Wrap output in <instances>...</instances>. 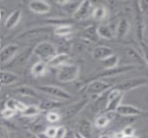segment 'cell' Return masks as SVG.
<instances>
[{
  "mask_svg": "<svg viewBox=\"0 0 148 138\" xmlns=\"http://www.w3.org/2000/svg\"><path fill=\"white\" fill-rule=\"evenodd\" d=\"M123 97H124V92H121L120 95H118L114 99L109 100L108 103V105H107V108H106L105 111H108V112H116L117 109L121 105V101L123 99Z\"/></svg>",
  "mask_w": 148,
  "mask_h": 138,
  "instance_id": "cell-30",
  "label": "cell"
},
{
  "mask_svg": "<svg viewBox=\"0 0 148 138\" xmlns=\"http://www.w3.org/2000/svg\"><path fill=\"white\" fill-rule=\"evenodd\" d=\"M26 105H24L23 102L19 101L16 99H13V98H10L7 99L6 103H5V108L10 109L12 111H14L15 112H23L24 111V109L26 108Z\"/></svg>",
  "mask_w": 148,
  "mask_h": 138,
  "instance_id": "cell-26",
  "label": "cell"
},
{
  "mask_svg": "<svg viewBox=\"0 0 148 138\" xmlns=\"http://www.w3.org/2000/svg\"><path fill=\"white\" fill-rule=\"evenodd\" d=\"M93 18L96 21H102L108 16V10L104 6H98L94 8L92 13Z\"/></svg>",
  "mask_w": 148,
  "mask_h": 138,
  "instance_id": "cell-35",
  "label": "cell"
},
{
  "mask_svg": "<svg viewBox=\"0 0 148 138\" xmlns=\"http://www.w3.org/2000/svg\"><path fill=\"white\" fill-rule=\"evenodd\" d=\"M94 10L90 1H82L75 12L73 14V18L76 21H83L92 15Z\"/></svg>",
  "mask_w": 148,
  "mask_h": 138,
  "instance_id": "cell-7",
  "label": "cell"
},
{
  "mask_svg": "<svg viewBox=\"0 0 148 138\" xmlns=\"http://www.w3.org/2000/svg\"><path fill=\"white\" fill-rule=\"evenodd\" d=\"M37 89L51 97H54L61 100H69L72 99V95L66 90L53 85H42L37 87Z\"/></svg>",
  "mask_w": 148,
  "mask_h": 138,
  "instance_id": "cell-4",
  "label": "cell"
},
{
  "mask_svg": "<svg viewBox=\"0 0 148 138\" xmlns=\"http://www.w3.org/2000/svg\"><path fill=\"white\" fill-rule=\"evenodd\" d=\"M120 138H139L138 137H136L135 135L134 136H121Z\"/></svg>",
  "mask_w": 148,
  "mask_h": 138,
  "instance_id": "cell-46",
  "label": "cell"
},
{
  "mask_svg": "<svg viewBox=\"0 0 148 138\" xmlns=\"http://www.w3.org/2000/svg\"><path fill=\"white\" fill-rule=\"evenodd\" d=\"M136 67H137L136 65H126V66H121V67H116L112 69H104L103 72L98 74V77L95 80H101V78H107V77L118 76L120 74L134 70Z\"/></svg>",
  "mask_w": 148,
  "mask_h": 138,
  "instance_id": "cell-8",
  "label": "cell"
},
{
  "mask_svg": "<svg viewBox=\"0 0 148 138\" xmlns=\"http://www.w3.org/2000/svg\"><path fill=\"white\" fill-rule=\"evenodd\" d=\"M69 59L70 57L67 53H57L47 62V65L49 67H60L65 64H68Z\"/></svg>",
  "mask_w": 148,
  "mask_h": 138,
  "instance_id": "cell-17",
  "label": "cell"
},
{
  "mask_svg": "<svg viewBox=\"0 0 148 138\" xmlns=\"http://www.w3.org/2000/svg\"><path fill=\"white\" fill-rule=\"evenodd\" d=\"M124 53H125L126 56L128 57L129 59H131L134 62H135V63H137L139 65H142V66L144 64H146L143 56L140 55L134 48L127 47V48H126L124 49Z\"/></svg>",
  "mask_w": 148,
  "mask_h": 138,
  "instance_id": "cell-27",
  "label": "cell"
},
{
  "mask_svg": "<svg viewBox=\"0 0 148 138\" xmlns=\"http://www.w3.org/2000/svg\"><path fill=\"white\" fill-rule=\"evenodd\" d=\"M114 54V51L111 48L107 46H98L93 49L92 56L95 60L97 61H103L106 58L109 57L110 55Z\"/></svg>",
  "mask_w": 148,
  "mask_h": 138,
  "instance_id": "cell-16",
  "label": "cell"
},
{
  "mask_svg": "<svg viewBox=\"0 0 148 138\" xmlns=\"http://www.w3.org/2000/svg\"><path fill=\"white\" fill-rule=\"evenodd\" d=\"M114 112H108V111H105L104 113H101L100 116H98L95 119V125L99 128V129H103L105 127H107L110 122L112 121L113 119V114Z\"/></svg>",
  "mask_w": 148,
  "mask_h": 138,
  "instance_id": "cell-23",
  "label": "cell"
},
{
  "mask_svg": "<svg viewBox=\"0 0 148 138\" xmlns=\"http://www.w3.org/2000/svg\"><path fill=\"white\" fill-rule=\"evenodd\" d=\"M36 138H52V137H49L45 132L38 133V134H36Z\"/></svg>",
  "mask_w": 148,
  "mask_h": 138,
  "instance_id": "cell-44",
  "label": "cell"
},
{
  "mask_svg": "<svg viewBox=\"0 0 148 138\" xmlns=\"http://www.w3.org/2000/svg\"><path fill=\"white\" fill-rule=\"evenodd\" d=\"M57 53V48L49 41H42L33 48L32 51L34 55L45 62H48Z\"/></svg>",
  "mask_w": 148,
  "mask_h": 138,
  "instance_id": "cell-1",
  "label": "cell"
},
{
  "mask_svg": "<svg viewBox=\"0 0 148 138\" xmlns=\"http://www.w3.org/2000/svg\"><path fill=\"white\" fill-rule=\"evenodd\" d=\"M112 87H113L112 85L101 80H94L86 86L84 89V92L85 94L90 97H95V99L97 97L108 92Z\"/></svg>",
  "mask_w": 148,
  "mask_h": 138,
  "instance_id": "cell-3",
  "label": "cell"
},
{
  "mask_svg": "<svg viewBox=\"0 0 148 138\" xmlns=\"http://www.w3.org/2000/svg\"><path fill=\"white\" fill-rule=\"evenodd\" d=\"M63 106L62 103L57 100H44L42 101L39 108L41 109V111H52L56 109H59L60 107Z\"/></svg>",
  "mask_w": 148,
  "mask_h": 138,
  "instance_id": "cell-29",
  "label": "cell"
},
{
  "mask_svg": "<svg viewBox=\"0 0 148 138\" xmlns=\"http://www.w3.org/2000/svg\"><path fill=\"white\" fill-rule=\"evenodd\" d=\"M129 29H130V23L128 22L127 19L126 18H122L120 20V22H118L117 26H116V29H115V36L118 38V39H122L124 38L128 31H129Z\"/></svg>",
  "mask_w": 148,
  "mask_h": 138,
  "instance_id": "cell-21",
  "label": "cell"
},
{
  "mask_svg": "<svg viewBox=\"0 0 148 138\" xmlns=\"http://www.w3.org/2000/svg\"><path fill=\"white\" fill-rule=\"evenodd\" d=\"M148 84V79L146 77H137V78H131L125 80L119 83L118 85L114 86L118 90H120L121 92H128L136 88H139L140 86H147Z\"/></svg>",
  "mask_w": 148,
  "mask_h": 138,
  "instance_id": "cell-6",
  "label": "cell"
},
{
  "mask_svg": "<svg viewBox=\"0 0 148 138\" xmlns=\"http://www.w3.org/2000/svg\"><path fill=\"white\" fill-rule=\"evenodd\" d=\"M67 132H68V131L64 126L56 127V133L55 138H63L67 134Z\"/></svg>",
  "mask_w": 148,
  "mask_h": 138,
  "instance_id": "cell-39",
  "label": "cell"
},
{
  "mask_svg": "<svg viewBox=\"0 0 148 138\" xmlns=\"http://www.w3.org/2000/svg\"><path fill=\"white\" fill-rule=\"evenodd\" d=\"M57 4H59L62 8H63L68 13H71L72 15L75 12L81 2H73V1H57Z\"/></svg>",
  "mask_w": 148,
  "mask_h": 138,
  "instance_id": "cell-32",
  "label": "cell"
},
{
  "mask_svg": "<svg viewBox=\"0 0 148 138\" xmlns=\"http://www.w3.org/2000/svg\"><path fill=\"white\" fill-rule=\"evenodd\" d=\"M29 9L36 14H46L50 10V4L42 0H33L29 3Z\"/></svg>",
  "mask_w": 148,
  "mask_h": 138,
  "instance_id": "cell-13",
  "label": "cell"
},
{
  "mask_svg": "<svg viewBox=\"0 0 148 138\" xmlns=\"http://www.w3.org/2000/svg\"><path fill=\"white\" fill-rule=\"evenodd\" d=\"M73 32V28L70 24H62L56 26L54 29V33L56 35L60 37H65L71 35Z\"/></svg>",
  "mask_w": 148,
  "mask_h": 138,
  "instance_id": "cell-31",
  "label": "cell"
},
{
  "mask_svg": "<svg viewBox=\"0 0 148 138\" xmlns=\"http://www.w3.org/2000/svg\"><path fill=\"white\" fill-rule=\"evenodd\" d=\"M27 138H36V135H30L29 137H28Z\"/></svg>",
  "mask_w": 148,
  "mask_h": 138,
  "instance_id": "cell-49",
  "label": "cell"
},
{
  "mask_svg": "<svg viewBox=\"0 0 148 138\" xmlns=\"http://www.w3.org/2000/svg\"><path fill=\"white\" fill-rule=\"evenodd\" d=\"M63 138H75V132L68 131L67 134L65 135V137Z\"/></svg>",
  "mask_w": 148,
  "mask_h": 138,
  "instance_id": "cell-45",
  "label": "cell"
},
{
  "mask_svg": "<svg viewBox=\"0 0 148 138\" xmlns=\"http://www.w3.org/2000/svg\"><path fill=\"white\" fill-rule=\"evenodd\" d=\"M20 51L19 46L16 43H10L0 49V62H10Z\"/></svg>",
  "mask_w": 148,
  "mask_h": 138,
  "instance_id": "cell-9",
  "label": "cell"
},
{
  "mask_svg": "<svg viewBox=\"0 0 148 138\" xmlns=\"http://www.w3.org/2000/svg\"><path fill=\"white\" fill-rule=\"evenodd\" d=\"M1 45H2V41H1V39H0V48H1Z\"/></svg>",
  "mask_w": 148,
  "mask_h": 138,
  "instance_id": "cell-50",
  "label": "cell"
},
{
  "mask_svg": "<svg viewBox=\"0 0 148 138\" xmlns=\"http://www.w3.org/2000/svg\"><path fill=\"white\" fill-rule=\"evenodd\" d=\"M134 25H135V32H136L138 40L140 41V42L144 41V31L146 29V26L144 22L143 14L140 11L138 7L135 10Z\"/></svg>",
  "mask_w": 148,
  "mask_h": 138,
  "instance_id": "cell-11",
  "label": "cell"
},
{
  "mask_svg": "<svg viewBox=\"0 0 148 138\" xmlns=\"http://www.w3.org/2000/svg\"><path fill=\"white\" fill-rule=\"evenodd\" d=\"M46 118L48 120V122L49 123H56L58 122L60 119H61V115L59 112L57 111H49L47 116H46Z\"/></svg>",
  "mask_w": 148,
  "mask_h": 138,
  "instance_id": "cell-36",
  "label": "cell"
},
{
  "mask_svg": "<svg viewBox=\"0 0 148 138\" xmlns=\"http://www.w3.org/2000/svg\"><path fill=\"white\" fill-rule=\"evenodd\" d=\"M16 112H15L14 111L10 110V109H8V108H4L1 112H0V115L1 117L4 119V120H7V119H10L11 118H13L15 115H16Z\"/></svg>",
  "mask_w": 148,
  "mask_h": 138,
  "instance_id": "cell-37",
  "label": "cell"
},
{
  "mask_svg": "<svg viewBox=\"0 0 148 138\" xmlns=\"http://www.w3.org/2000/svg\"><path fill=\"white\" fill-rule=\"evenodd\" d=\"M97 31L100 38L111 40L115 36L114 29L108 24H101L100 26L97 27Z\"/></svg>",
  "mask_w": 148,
  "mask_h": 138,
  "instance_id": "cell-25",
  "label": "cell"
},
{
  "mask_svg": "<svg viewBox=\"0 0 148 138\" xmlns=\"http://www.w3.org/2000/svg\"><path fill=\"white\" fill-rule=\"evenodd\" d=\"M80 67L75 64H65L59 67L56 79L58 81L62 83H69L75 80L79 76Z\"/></svg>",
  "mask_w": 148,
  "mask_h": 138,
  "instance_id": "cell-2",
  "label": "cell"
},
{
  "mask_svg": "<svg viewBox=\"0 0 148 138\" xmlns=\"http://www.w3.org/2000/svg\"><path fill=\"white\" fill-rule=\"evenodd\" d=\"M98 138H111V137H110V136H108V135L104 134V135H101V136H100Z\"/></svg>",
  "mask_w": 148,
  "mask_h": 138,
  "instance_id": "cell-47",
  "label": "cell"
},
{
  "mask_svg": "<svg viewBox=\"0 0 148 138\" xmlns=\"http://www.w3.org/2000/svg\"><path fill=\"white\" fill-rule=\"evenodd\" d=\"M81 37L82 39L88 42H97L100 39V36L97 31V27L91 25V26L85 28L81 34Z\"/></svg>",
  "mask_w": 148,
  "mask_h": 138,
  "instance_id": "cell-15",
  "label": "cell"
},
{
  "mask_svg": "<svg viewBox=\"0 0 148 138\" xmlns=\"http://www.w3.org/2000/svg\"><path fill=\"white\" fill-rule=\"evenodd\" d=\"M22 17V11L19 9L15 10L12 11L9 16L5 19L4 21V28L6 29H12L15 28L20 22Z\"/></svg>",
  "mask_w": 148,
  "mask_h": 138,
  "instance_id": "cell-18",
  "label": "cell"
},
{
  "mask_svg": "<svg viewBox=\"0 0 148 138\" xmlns=\"http://www.w3.org/2000/svg\"><path fill=\"white\" fill-rule=\"evenodd\" d=\"M32 51H33V48L30 49V48H26L23 51H19L17 53V54L10 61L11 62L12 64H14L15 66H22L23 65L24 63H26L30 56V54H32Z\"/></svg>",
  "mask_w": 148,
  "mask_h": 138,
  "instance_id": "cell-20",
  "label": "cell"
},
{
  "mask_svg": "<svg viewBox=\"0 0 148 138\" xmlns=\"http://www.w3.org/2000/svg\"><path fill=\"white\" fill-rule=\"evenodd\" d=\"M76 133L85 138H93L94 130L92 123L88 119H82L78 124Z\"/></svg>",
  "mask_w": 148,
  "mask_h": 138,
  "instance_id": "cell-14",
  "label": "cell"
},
{
  "mask_svg": "<svg viewBox=\"0 0 148 138\" xmlns=\"http://www.w3.org/2000/svg\"><path fill=\"white\" fill-rule=\"evenodd\" d=\"M122 135L123 136H134L135 133V129L132 125H128L125 127L122 131Z\"/></svg>",
  "mask_w": 148,
  "mask_h": 138,
  "instance_id": "cell-41",
  "label": "cell"
},
{
  "mask_svg": "<svg viewBox=\"0 0 148 138\" xmlns=\"http://www.w3.org/2000/svg\"><path fill=\"white\" fill-rule=\"evenodd\" d=\"M41 109L37 105H27L21 114L25 118H36L41 114Z\"/></svg>",
  "mask_w": 148,
  "mask_h": 138,
  "instance_id": "cell-34",
  "label": "cell"
},
{
  "mask_svg": "<svg viewBox=\"0 0 148 138\" xmlns=\"http://www.w3.org/2000/svg\"><path fill=\"white\" fill-rule=\"evenodd\" d=\"M14 94L18 95V96H23V97H28V98H37L38 93L37 91L29 86H19L13 89L12 92Z\"/></svg>",
  "mask_w": 148,
  "mask_h": 138,
  "instance_id": "cell-19",
  "label": "cell"
},
{
  "mask_svg": "<svg viewBox=\"0 0 148 138\" xmlns=\"http://www.w3.org/2000/svg\"><path fill=\"white\" fill-rule=\"evenodd\" d=\"M49 137L52 138H55V136H56V127L55 126H49L46 128L45 131H44Z\"/></svg>",
  "mask_w": 148,
  "mask_h": 138,
  "instance_id": "cell-42",
  "label": "cell"
},
{
  "mask_svg": "<svg viewBox=\"0 0 148 138\" xmlns=\"http://www.w3.org/2000/svg\"><path fill=\"white\" fill-rule=\"evenodd\" d=\"M0 138H8V133L3 127H0Z\"/></svg>",
  "mask_w": 148,
  "mask_h": 138,
  "instance_id": "cell-43",
  "label": "cell"
},
{
  "mask_svg": "<svg viewBox=\"0 0 148 138\" xmlns=\"http://www.w3.org/2000/svg\"><path fill=\"white\" fill-rule=\"evenodd\" d=\"M140 46H141V48H142V53H143V58H144V61H145V63L147 65L148 67V45L146 44L144 41L140 42Z\"/></svg>",
  "mask_w": 148,
  "mask_h": 138,
  "instance_id": "cell-40",
  "label": "cell"
},
{
  "mask_svg": "<svg viewBox=\"0 0 148 138\" xmlns=\"http://www.w3.org/2000/svg\"><path fill=\"white\" fill-rule=\"evenodd\" d=\"M51 32V29L49 27H42V28H34L29 30H27L17 36L19 40H29V39H36L41 37L42 35H47Z\"/></svg>",
  "mask_w": 148,
  "mask_h": 138,
  "instance_id": "cell-10",
  "label": "cell"
},
{
  "mask_svg": "<svg viewBox=\"0 0 148 138\" xmlns=\"http://www.w3.org/2000/svg\"><path fill=\"white\" fill-rule=\"evenodd\" d=\"M88 99H82L80 101H77L75 103H73L72 105H69L68 106H65L62 109L61 115V118H63L64 119H71L74 118L75 117H76L88 104Z\"/></svg>",
  "mask_w": 148,
  "mask_h": 138,
  "instance_id": "cell-5",
  "label": "cell"
},
{
  "mask_svg": "<svg viewBox=\"0 0 148 138\" xmlns=\"http://www.w3.org/2000/svg\"><path fill=\"white\" fill-rule=\"evenodd\" d=\"M18 76L11 72L0 70V87L3 85H10L17 81Z\"/></svg>",
  "mask_w": 148,
  "mask_h": 138,
  "instance_id": "cell-28",
  "label": "cell"
},
{
  "mask_svg": "<svg viewBox=\"0 0 148 138\" xmlns=\"http://www.w3.org/2000/svg\"><path fill=\"white\" fill-rule=\"evenodd\" d=\"M48 67H49L47 65V62L39 61L32 66L30 69V73L34 77H42L46 73Z\"/></svg>",
  "mask_w": 148,
  "mask_h": 138,
  "instance_id": "cell-24",
  "label": "cell"
},
{
  "mask_svg": "<svg viewBox=\"0 0 148 138\" xmlns=\"http://www.w3.org/2000/svg\"><path fill=\"white\" fill-rule=\"evenodd\" d=\"M116 113L122 117H138L140 116L143 111L141 109L131 105H121L117 109Z\"/></svg>",
  "mask_w": 148,
  "mask_h": 138,
  "instance_id": "cell-12",
  "label": "cell"
},
{
  "mask_svg": "<svg viewBox=\"0 0 148 138\" xmlns=\"http://www.w3.org/2000/svg\"><path fill=\"white\" fill-rule=\"evenodd\" d=\"M75 138H85V137H83L82 136H81L80 134H78V133H76V132H75Z\"/></svg>",
  "mask_w": 148,
  "mask_h": 138,
  "instance_id": "cell-48",
  "label": "cell"
},
{
  "mask_svg": "<svg viewBox=\"0 0 148 138\" xmlns=\"http://www.w3.org/2000/svg\"><path fill=\"white\" fill-rule=\"evenodd\" d=\"M147 31H148V26H147Z\"/></svg>",
  "mask_w": 148,
  "mask_h": 138,
  "instance_id": "cell-51",
  "label": "cell"
},
{
  "mask_svg": "<svg viewBox=\"0 0 148 138\" xmlns=\"http://www.w3.org/2000/svg\"><path fill=\"white\" fill-rule=\"evenodd\" d=\"M119 63V56L116 54H112L105 60L101 61V65L105 69H112L118 67Z\"/></svg>",
  "mask_w": 148,
  "mask_h": 138,
  "instance_id": "cell-33",
  "label": "cell"
},
{
  "mask_svg": "<svg viewBox=\"0 0 148 138\" xmlns=\"http://www.w3.org/2000/svg\"><path fill=\"white\" fill-rule=\"evenodd\" d=\"M138 4V9L140 11L144 14V13H148V0H141L137 3Z\"/></svg>",
  "mask_w": 148,
  "mask_h": 138,
  "instance_id": "cell-38",
  "label": "cell"
},
{
  "mask_svg": "<svg viewBox=\"0 0 148 138\" xmlns=\"http://www.w3.org/2000/svg\"><path fill=\"white\" fill-rule=\"evenodd\" d=\"M108 92L102 93L101 95H100L99 97H97L95 99V102H94V105H93V109L95 110V111H96V112L104 111L105 112L106 108H107V105H108Z\"/></svg>",
  "mask_w": 148,
  "mask_h": 138,
  "instance_id": "cell-22",
  "label": "cell"
}]
</instances>
